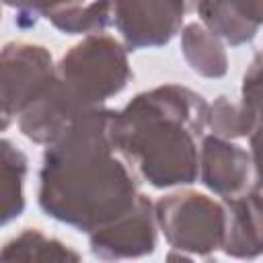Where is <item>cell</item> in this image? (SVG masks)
Returning a JSON list of instances; mask_svg holds the SVG:
<instances>
[{
  "instance_id": "cell-1",
  "label": "cell",
  "mask_w": 263,
  "mask_h": 263,
  "mask_svg": "<svg viewBox=\"0 0 263 263\" xmlns=\"http://www.w3.org/2000/svg\"><path fill=\"white\" fill-rule=\"evenodd\" d=\"M115 109L82 113L53 144L39 171V208L80 232H95L134 208L138 175L113 146Z\"/></svg>"
},
{
  "instance_id": "cell-2",
  "label": "cell",
  "mask_w": 263,
  "mask_h": 263,
  "mask_svg": "<svg viewBox=\"0 0 263 263\" xmlns=\"http://www.w3.org/2000/svg\"><path fill=\"white\" fill-rule=\"evenodd\" d=\"M208 127L205 99L181 84L136 95L113 119L117 154L154 189L191 185L199 177V148Z\"/></svg>"
},
{
  "instance_id": "cell-3",
  "label": "cell",
  "mask_w": 263,
  "mask_h": 263,
  "mask_svg": "<svg viewBox=\"0 0 263 263\" xmlns=\"http://www.w3.org/2000/svg\"><path fill=\"white\" fill-rule=\"evenodd\" d=\"M62 82L86 105L101 107L132 80L125 47L111 35H86L72 45L58 64Z\"/></svg>"
},
{
  "instance_id": "cell-4",
  "label": "cell",
  "mask_w": 263,
  "mask_h": 263,
  "mask_svg": "<svg viewBox=\"0 0 263 263\" xmlns=\"http://www.w3.org/2000/svg\"><path fill=\"white\" fill-rule=\"evenodd\" d=\"M156 222L175 251L208 257L222 249L226 236L224 203L197 191H179L154 203Z\"/></svg>"
},
{
  "instance_id": "cell-5",
  "label": "cell",
  "mask_w": 263,
  "mask_h": 263,
  "mask_svg": "<svg viewBox=\"0 0 263 263\" xmlns=\"http://www.w3.org/2000/svg\"><path fill=\"white\" fill-rule=\"evenodd\" d=\"M2 70V129L12 117H18L29 103L41 95L58 76V66L43 45L12 41L6 43L0 58Z\"/></svg>"
},
{
  "instance_id": "cell-6",
  "label": "cell",
  "mask_w": 263,
  "mask_h": 263,
  "mask_svg": "<svg viewBox=\"0 0 263 263\" xmlns=\"http://www.w3.org/2000/svg\"><path fill=\"white\" fill-rule=\"evenodd\" d=\"M187 12V0H115L113 25L127 49H152L181 31Z\"/></svg>"
},
{
  "instance_id": "cell-7",
  "label": "cell",
  "mask_w": 263,
  "mask_h": 263,
  "mask_svg": "<svg viewBox=\"0 0 263 263\" xmlns=\"http://www.w3.org/2000/svg\"><path fill=\"white\" fill-rule=\"evenodd\" d=\"M156 230L158 222L154 203L140 193L129 212L88 234L90 253L101 261L138 259L152 255L156 249Z\"/></svg>"
},
{
  "instance_id": "cell-8",
  "label": "cell",
  "mask_w": 263,
  "mask_h": 263,
  "mask_svg": "<svg viewBox=\"0 0 263 263\" xmlns=\"http://www.w3.org/2000/svg\"><path fill=\"white\" fill-rule=\"evenodd\" d=\"M88 109L95 107H86L62 82V78L55 76L47 84V88L41 95H37L35 101L29 103L27 109L16 117L18 129L31 142L49 146Z\"/></svg>"
},
{
  "instance_id": "cell-9",
  "label": "cell",
  "mask_w": 263,
  "mask_h": 263,
  "mask_svg": "<svg viewBox=\"0 0 263 263\" xmlns=\"http://www.w3.org/2000/svg\"><path fill=\"white\" fill-rule=\"evenodd\" d=\"M251 152L220 136H203L199 146V181L222 199L245 193L251 185Z\"/></svg>"
},
{
  "instance_id": "cell-10",
  "label": "cell",
  "mask_w": 263,
  "mask_h": 263,
  "mask_svg": "<svg viewBox=\"0 0 263 263\" xmlns=\"http://www.w3.org/2000/svg\"><path fill=\"white\" fill-rule=\"evenodd\" d=\"M187 6L232 47L253 41L263 25V0H187Z\"/></svg>"
},
{
  "instance_id": "cell-11",
  "label": "cell",
  "mask_w": 263,
  "mask_h": 263,
  "mask_svg": "<svg viewBox=\"0 0 263 263\" xmlns=\"http://www.w3.org/2000/svg\"><path fill=\"white\" fill-rule=\"evenodd\" d=\"M226 236L222 251L234 259H255L263 255V191L247 189L224 199Z\"/></svg>"
},
{
  "instance_id": "cell-12",
  "label": "cell",
  "mask_w": 263,
  "mask_h": 263,
  "mask_svg": "<svg viewBox=\"0 0 263 263\" xmlns=\"http://www.w3.org/2000/svg\"><path fill=\"white\" fill-rule=\"evenodd\" d=\"M181 51L189 68L203 78H222L228 72L222 39L201 23H187L181 29Z\"/></svg>"
},
{
  "instance_id": "cell-13",
  "label": "cell",
  "mask_w": 263,
  "mask_h": 263,
  "mask_svg": "<svg viewBox=\"0 0 263 263\" xmlns=\"http://www.w3.org/2000/svg\"><path fill=\"white\" fill-rule=\"evenodd\" d=\"M0 191H2V226L16 220L25 210L27 156L10 140L0 142Z\"/></svg>"
},
{
  "instance_id": "cell-14",
  "label": "cell",
  "mask_w": 263,
  "mask_h": 263,
  "mask_svg": "<svg viewBox=\"0 0 263 263\" xmlns=\"http://www.w3.org/2000/svg\"><path fill=\"white\" fill-rule=\"evenodd\" d=\"M4 261H80V253L37 228H25L2 247Z\"/></svg>"
},
{
  "instance_id": "cell-15",
  "label": "cell",
  "mask_w": 263,
  "mask_h": 263,
  "mask_svg": "<svg viewBox=\"0 0 263 263\" xmlns=\"http://www.w3.org/2000/svg\"><path fill=\"white\" fill-rule=\"evenodd\" d=\"M115 0H92L51 14L47 21L66 35H99L113 23Z\"/></svg>"
},
{
  "instance_id": "cell-16",
  "label": "cell",
  "mask_w": 263,
  "mask_h": 263,
  "mask_svg": "<svg viewBox=\"0 0 263 263\" xmlns=\"http://www.w3.org/2000/svg\"><path fill=\"white\" fill-rule=\"evenodd\" d=\"M208 127L214 136L226 140L249 138L253 129L240 103L236 105L228 97H218L212 105H208Z\"/></svg>"
},
{
  "instance_id": "cell-17",
  "label": "cell",
  "mask_w": 263,
  "mask_h": 263,
  "mask_svg": "<svg viewBox=\"0 0 263 263\" xmlns=\"http://www.w3.org/2000/svg\"><path fill=\"white\" fill-rule=\"evenodd\" d=\"M240 107L251 121V127L257 129L263 125V51H259L249 64L242 76ZM251 129V134H253Z\"/></svg>"
},
{
  "instance_id": "cell-18",
  "label": "cell",
  "mask_w": 263,
  "mask_h": 263,
  "mask_svg": "<svg viewBox=\"0 0 263 263\" xmlns=\"http://www.w3.org/2000/svg\"><path fill=\"white\" fill-rule=\"evenodd\" d=\"M2 2L6 6L14 8L18 12V18L29 16L33 23H35L37 16L49 18L51 14H55L60 10H66V8L84 4V0H2Z\"/></svg>"
},
{
  "instance_id": "cell-19",
  "label": "cell",
  "mask_w": 263,
  "mask_h": 263,
  "mask_svg": "<svg viewBox=\"0 0 263 263\" xmlns=\"http://www.w3.org/2000/svg\"><path fill=\"white\" fill-rule=\"evenodd\" d=\"M251 144V158H253V173H255V187L263 191V125L253 129L249 136Z\"/></svg>"
}]
</instances>
